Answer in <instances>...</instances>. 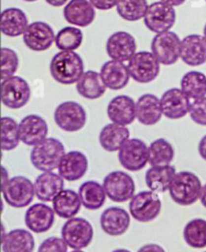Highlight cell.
Here are the masks:
<instances>
[{
	"mask_svg": "<svg viewBox=\"0 0 206 252\" xmlns=\"http://www.w3.org/2000/svg\"><path fill=\"white\" fill-rule=\"evenodd\" d=\"M106 50L111 60L122 63L129 62L136 54L137 42L131 33L117 32L108 38Z\"/></svg>",
	"mask_w": 206,
	"mask_h": 252,
	"instance_id": "cell-16",
	"label": "cell"
},
{
	"mask_svg": "<svg viewBox=\"0 0 206 252\" xmlns=\"http://www.w3.org/2000/svg\"><path fill=\"white\" fill-rule=\"evenodd\" d=\"M71 252H85V251H83V250H73Z\"/></svg>",
	"mask_w": 206,
	"mask_h": 252,
	"instance_id": "cell-53",
	"label": "cell"
},
{
	"mask_svg": "<svg viewBox=\"0 0 206 252\" xmlns=\"http://www.w3.org/2000/svg\"><path fill=\"white\" fill-rule=\"evenodd\" d=\"M82 205L79 193L71 189H64L53 201V208L57 216L63 219L73 218L80 212Z\"/></svg>",
	"mask_w": 206,
	"mask_h": 252,
	"instance_id": "cell-29",
	"label": "cell"
},
{
	"mask_svg": "<svg viewBox=\"0 0 206 252\" xmlns=\"http://www.w3.org/2000/svg\"><path fill=\"white\" fill-rule=\"evenodd\" d=\"M199 200L201 201V204L206 208V183L202 187V191H201V195H200Z\"/></svg>",
	"mask_w": 206,
	"mask_h": 252,
	"instance_id": "cell-49",
	"label": "cell"
},
{
	"mask_svg": "<svg viewBox=\"0 0 206 252\" xmlns=\"http://www.w3.org/2000/svg\"><path fill=\"white\" fill-rule=\"evenodd\" d=\"M35 196L42 202H53L65 188V179L60 174L43 172L34 181Z\"/></svg>",
	"mask_w": 206,
	"mask_h": 252,
	"instance_id": "cell-26",
	"label": "cell"
},
{
	"mask_svg": "<svg viewBox=\"0 0 206 252\" xmlns=\"http://www.w3.org/2000/svg\"><path fill=\"white\" fill-rule=\"evenodd\" d=\"M68 244L63 238L51 236L41 242L37 252H68Z\"/></svg>",
	"mask_w": 206,
	"mask_h": 252,
	"instance_id": "cell-42",
	"label": "cell"
},
{
	"mask_svg": "<svg viewBox=\"0 0 206 252\" xmlns=\"http://www.w3.org/2000/svg\"><path fill=\"white\" fill-rule=\"evenodd\" d=\"M112 252H132V251L128 250V249H125V248H119V249H116V250H114Z\"/></svg>",
	"mask_w": 206,
	"mask_h": 252,
	"instance_id": "cell-50",
	"label": "cell"
},
{
	"mask_svg": "<svg viewBox=\"0 0 206 252\" xmlns=\"http://www.w3.org/2000/svg\"><path fill=\"white\" fill-rule=\"evenodd\" d=\"M58 127L68 133L81 131L87 124V113L82 105L72 100L60 104L54 114Z\"/></svg>",
	"mask_w": 206,
	"mask_h": 252,
	"instance_id": "cell-7",
	"label": "cell"
},
{
	"mask_svg": "<svg viewBox=\"0 0 206 252\" xmlns=\"http://www.w3.org/2000/svg\"><path fill=\"white\" fill-rule=\"evenodd\" d=\"M174 156V147L164 138L153 141L149 146V164L151 167L170 165Z\"/></svg>",
	"mask_w": 206,
	"mask_h": 252,
	"instance_id": "cell-35",
	"label": "cell"
},
{
	"mask_svg": "<svg viewBox=\"0 0 206 252\" xmlns=\"http://www.w3.org/2000/svg\"><path fill=\"white\" fill-rule=\"evenodd\" d=\"M56 41V34L50 25L44 21H34L29 25L23 34V42L33 52H45Z\"/></svg>",
	"mask_w": 206,
	"mask_h": 252,
	"instance_id": "cell-14",
	"label": "cell"
},
{
	"mask_svg": "<svg viewBox=\"0 0 206 252\" xmlns=\"http://www.w3.org/2000/svg\"><path fill=\"white\" fill-rule=\"evenodd\" d=\"M89 169L87 156L81 151H69L63 157L58 168L59 174L69 182L78 181L86 175Z\"/></svg>",
	"mask_w": 206,
	"mask_h": 252,
	"instance_id": "cell-19",
	"label": "cell"
},
{
	"mask_svg": "<svg viewBox=\"0 0 206 252\" xmlns=\"http://www.w3.org/2000/svg\"><path fill=\"white\" fill-rule=\"evenodd\" d=\"M56 212L54 208L43 203H36L31 206L24 216L27 227L34 233L47 232L55 223Z\"/></svg>",
	"mask_w": 206,
	"mask_h": 252,
	"instance_id": "cell-18",
	"label": "cell"
},
{
	"mask_svg": "<svg viewBox=\"0 0 206 252\" xmlns=\"http://www.w3.org/2000/svg\"><path fill=\"white\" fill-rule=\"evenodd\" d=\"M23 1H27V2H35L37 0H23Z\"/></svg>",
	"mask_w": 206,
	"mask_h": 252,
	"instance_id": "cell-52",
	"label": "cell"
},
{
	"mask_svg": "<svg viewBox=\"0 0 206 252\" xmlns=\"http://www.w3.org/2000/svg\"><path fill=\"white\" fill-rule=\"evenodd\" d=\"M160 98L153 94L141 95L136 102V119L147 127L158 124L162 119Z\"/></svg>",
	"mask_w": 206,
	"mask_h": 252,
	"instance_id": "cell-23",
	"label": "cell"
},
{
	"mask_svg": "<svg viewBox=\"0 0 206 252\" xmlns=\"http://www.w3.org/2000/svg\"><path fill=\"white\" fill-rule=\"evenodd\" d=\"M76 91L87 99H97L105 94L107 87L103 82L101 73L95 70L85 71L82 78L76 83Z\"/></svg>",
	"mask_w": 206,
	"mask_h": 252,
	"instance_id": "cell-31",
	"label": "cell"
},
{
	"mask_svg": "<svg viewBox=\"0 0 206 252\" xmlns=\"http://www.w3.org/2000/svg\"><path fill=\"white\" fill-rule=\"evenodd\" d=\"M83 206L88 210H98L106 203L107 193L104 186L97 181L84 182L79 188Z\"/></svg>",
	"mask_w": 206,
	"mask_h": 252,
	"instance_id": "cell-32",
	"label": "cell"
},
{
	"mask_svg": "<svg viewBox=\"0 0 206 252\" xmlns=\"http://www.w3.org/2000/svg\"><path fill=\"white\" fill-rule=\"evenodd\" d=\"M160 1H162V2H164V3H167V4H169V5L173 6V7H175V6L182 5L183 3H185L186 0H160Z\"/></svg>",
	"mask_w": 206,
	"mask_h": 252,
	"instance_id": "cell-47",
	"label": "cell"
},
{
	"mask_svg": "<svg viewBox=\"0 0 206 252\" xmlns=\"http://www.w3.org/2000/svg\"><path fill=\"white\" fill-rule=\"evenodd\" d=\"M3 252H34L35 241L33 234L25 229H13L1 240Z\"/></svg>",
	"mask_w": 206,
	"mask_h": 252,
	"instance_id": "cell-33",
	"label": "cell"
},
{
	"mask_svg": "<svg viewBox=\"0 0 206 252\" xmlns=\"http://www.w3.org/2000/svg\"><path fill=\"white\" fill-rule=\"evenodd\" d=\"M175 22V8L162 1H156L150 4L144 17L146 28L156 34L170 32Z\"/></svg>",
	"mask_w": 206,
	"mask_h": 252,
	"instance_id": "cell-13",
	"label": "cell"
},
{
	"mask_svg": "<svg viewBox=\"0 0 206 252\" xmlns=\"http://www.w3.org/2000/svg\"><path fill=\"white\" fill-rule=\"evenodd\" d=\"M29 25L27 14L20 8H6L1 13L0 29H1V32L8 37L23 35Z\"/></svg>",
	"mask_w": 206,
	"mask_h": 252,
	"instance_id": "cell-27",
	"label": "cell"
},
{
	"mask_svg": "<svg viewBox=\"0 0 206 252\" xmlns=\"http://www.w3.org/2000/svg\"><path fill=\"white\" fill-rule=\"evenodd\" d=\"M65 155L66 148L60 140L46 138L39 144L34 146L31 152V162L40 172H53L59 168Z\"/></svg>",
	"mask_w": 206,
	"mask_h": 252,
	"instance_id": "cell-3",
	"label": "cell"
},
{
	"mask_svg": "<svg viewBox=\"0 0 206 252\" xmlns=\"http://www.w3.org/2000/svg\"><path fill=\"white\" fill-rule=\"evenodd\" d=\"M3 200L12 208H24L31 205L35 195L34 184L24 176H15L1 186Z\"/></svg>",
	"mask_w": 206,
	"mask_h": 252,
	"instance_id": "cell-4",
	"label": "cell"
},
{
	"mask_svg": "<svg viewBox=\"0 0 206 252\" xmlns=\"http://www.w3.org/2000/svg\"><path fill=\"white\" fill-rule=\"evenodd\" d=\"M181 42L177 33L167 32L156 34L151 41V53L163 65H172L181 55Z\"/></svg>",
	"mask_w": 206,
	"mask_h": 252,
	"instance_id": "cell-8",
	"label": "cell"
},
{
	"mask_svg": "<svg viewBox=\"0 0 206 252\" xmlns=\"http://www.w3.org/2000/svg\"><path fill=\"white\" fill-rule=\"evenodd\" d=\"M180 87L190 99L202 98L206 96V75L197 70L188 71L182 77Z\"/></svg>",
	"mask_w": 206,
	"mask_h": 252,
	"instance_id": "cell-34",
	"label": "cell"
},
{
	"mask_svg": "<svg viewBox=\"0 0 206 252\" xmlns=\"http://www.w3.org/2000/svg\"><path fill=\"white\" fill-rule=\"evenodd\" d=\"M69 0H45V2L47 4H49L50 6H54V7H61L64 6Z\"/></svg>",
	"mask_w": 206,
	"mask_h": 252,
	"instance_id": "cell-46",
	"label": "cell"
},
{
	"mask_svg": "<svg viewBox=\"0 0 206 252\" xmlns=\"http://www.w3.org/2000/svg\"><path fill=\"white\" fill-rule=\"evenodd\" d=\"M1 186H3L8 180H9V174H8V171L6 170V168L4 166L1 167Z\"/></svg>",
	"mask_w": 206,
	"mask_h": 252,
	"instance_id": "cell-48",
	"label": "cell"
},
{
	"mask_svg": "<svg viewBox=\"0 0 206 252\" xmlns=\"http://www.w3.org/2000/svg\"><path fill=\"white\" fill-rule=\"evenodd\" d=\"M20 142L19 124L10 117H3L1 119L2 151H12L18 147Z\"/></svg>",
	"mask_w": 206,
	"mask_h": 252,
	"instance_id": "cell-39",
	"label": "cell"
},
{
	"mask_svg": "<svg viewBox=\"0 0 206 252\" xmlns=\"http://www.w3.org/2000/svg\"><path fill=\"white\" fill-rule=\"evenodd\" d=\"M137 252H166V251L159 244L149 243V244H145L142 247H140Z\"/></svg>",
	"mask_w": 206,
	"mask_h": 252,
	"instance_id": "cell-44",
	"label": "cell"
},
{
	"mask_svg": "<svg viewBox=\"0 0 206 252\" xmlns=\"http://www.w3.org/2000/svg\"><path fill=\"white\" fill-rule=\"evenodd\" d=\"M107 114L112 123L131 125L136 120V102L129 95H117L110 100Z\"/></svg>",
	"mask_w": 206,
	"mask_h": 252,
	"instance_id": "cell-21",
	"label": "cell"
},
{
	"mask_svg": "<svg viewBox=\"0 0 206 252\" xmlns=\"http://www.w3.org/2000/svg\"><path fill=\"white\" fill-rule=\"evenodd\" d=\"M189 116L195 124L206 127V96L191 103Z\"/></svg>",
	"mask_w": 206,
	"mask_h": 252,
	"instance_id": "cell-41",
	"label": "cell"
},
{
	"mask_svg": "<svg viewBox=\"0 0 206 252\" xmlns=\"http://www.w3.org/2000/svg\"><path fill=\"white\" fill-rule=\"evenodd\" d=\"M162 209L158 194L153 191H141L134 195L129 204L130 215L138 222L148 223L155 220Z\"/></svg>",
	"mask_w": 206,
	"mask_h": 252,
	"instance_id": "cell-5",
	"label": "cell"
},
{
	"mask_svg": "<svg viewBox=\"0 0 206 252\" xmlns=\"http://www.w3.org/2000/svg\"><path fill=\"white\" fill-rule=\"evenodd\" d=\"M180 59L190 66L206 63V38L200 34H189L182 39Z\"/></svg>",
	"mask_w": 206,
	"mask_h": 252,
	"instance_id": "cell-24",
	"label": "cell"
},
{
	"mask_svg": "<svg viewBox=\"0 0 206 252\" xmlns=\"http://www.w3.org/2000/svg\"><path fill=\"white\" fill-rule=\"evenodd\" d=\"M118 152L120 164L130 172L140 171L149 163V147L141 139L127 140Z\"/></svg>",
	"mask_w": 206,
	"mask_h": 252,
	"instance_id": "cell-9",
	"label": "cell"
},
{
	"mask_svg": "<svg viewBox=\"0 0 206 252\" xmlns=\"http://www.w3.org/2000/svg\"><path fill=\"white\" fill-rule=\"evenodd\" d=\"M84 40L83 32L73 27L62 29L56 35V46L61 52H74L78 49Z\"/></svg>",
	"mask_w": 206,
	"mask_h": 252,
	"instance_id": "cell-37",
	"label": "cell"
},
{
	"mask_svg": "<svg viewBox=\"0 0 206 252\" xmlns=\"http://www.w3.org/2000/svg\"><path fill=\"white\" fill-rule=\"evenodd\" d=\"M48 126L38 115H29L19 122L20 141L27 146H35L46 139Z\"/></svg>",
	"mask_w": 206,
	"mask_h": 252,
	"instance_id": "cell-17",
	"label": "cell"
},
{
	"mask_svg": "<svg viewBox=\"0 0 206 252\" xmlns=\"http://www.w3.org/2000/svg\"><path fill=\"white\" fill-rule=\"evenodd\" d=\"M163 116L169 120H180L189 114L190 98L181 89L172 88L167 90L160 98Z\"/></svg>",
	"mask_w": 206,
	"mask_h": 252,
	"instance_id": "cell-15",
	"label": "cell"
},
{
	"mask_svg": "<svg viewBox=\"0 0 206 252\" xmlns=\"http://www.w3.org/2000/svg\"><path fill=\"white\" fill-rule=\"evenodd\" d=\"M130 139V131L126 126L111 123L103 128L99 135V142L107 152L119 151L123 144Z\"/></svg>",
	"mask_w": 206,
	"mask_h": 252,
	"instance_id": "cell-28",
	"label": "cell"
},
{
	"mask_svg": "<svg viewBox=\"0 0 206 252\" xmlns=\"http://www.w3.org/2000/svg\"><path fill=\"white\" fill-rule=\"evenodd\" d=\"M148 7L147 0H120L117 12L124 20L134 22L145 17Z\"/></svg>",
	"mask_w": 206,
	"mask_h": 252,
	"instance_id": "cell-38",
	"label": "cell"
},
{
	"mask_svg": "<svg viewBox=\"0 0 206 252\" xmlns=\"http://www.w3.org/2000/svg\"><path fill=\"white\" fill-rule=\"evenodd\" d=\"M204 252H206V251H204Z\"/></svg>",
	"mask_w": 206,
	"mask_h": 252,
	"instance_id": "cell-54",
	"label": "cell"
},
{
	"mask_svg": "<svg viewBox=\"0 0 206 252\" xmlns=\"http://www.w3.org/2000/svg\"><path fill=\"white\" fill-rule=\"evenodd\" d=\"M203 36L206 38V23L204 25V29H203Z\"/></svg>",
	"mask_w": 206,
	"mask_h": 252,
	"instance_id": "cell-51",
	"label": "cell"
},
{
	"mask_svg": "<svg viewBox=\"0 0 206 252\" xmlns=\"http://www.w3.org/2000/svg\"><path fill=\"white\" fill-rule=\"evenodd\" d=\"M131 217L121 207L113 206L107 208L100 217L101 227L110 236H121L130 227Z\"/></svg>",
	"mask_w": 206,
	"mask_h": 252,
	"instance_id": "cell-20",
	"label": "cell"
},
{
	"mask_svg": "<svg viewBox=\"0 0 206 252\" xmlns=\"http://www.w3.org/2000/svg\"><path fill=\"white\" fill-rule=\"evenodd\" d=\"M19 67V58L13 49L1 48V80L13 77Z\"/></svg>",
	"mask_w": 206,
	"mask_h": 252,
	"instance_id": "cell-40",
	"label": "cell"
},
{
	"mask_svg": "<svg viewBox=\"0 0 206 252\" xmlns=\"http://www.w3.org/2000/svg\"><path fill=\"white\" fill-rule=\"evenodd\" d=\"M62 238L71 249L83 250L93 241V225L82 217L70 218L63 226Z\"/></svg>",
	"mask_w": 206,
	"mask_h": 252,
	"instance_id": "cell-6",
	"label": "cell"
},
{
	"mask_svg": "<svg viewBox=\"0 0 206 252\" xmlns=\"http://www.w3.org/2000/svg\"><path fill=\"white\" fill-rule=\"evenodd\" d=\"M64 17L69 24L87 28L96 18V10L90 0H70L64 8Z\"/></svg>",
	"mask_w": 206,
	"mask_h": 252,
	"instance_id": "cell-22",
	"label": "cell"
},
{
	"mask_svg": "<svg viewBox=\"0 0 206 252\" xmlns=\"http://www.w3.org/2000/svg\"><path fill=\"white\" fill-rule=\"evenodd\" d=\"M103 186L107 196L114 202L124 203L135 195V182L130 175L124 171H114L104 178Z\"/></svg>",
	"mask_w": 206,
	"mask_h": 252,
	"instance_id": "cell-12",
	"label": "cell"
},
{
	"mask_svg": "<svg viewBox=\"0 0 206 252\" xmlns=\"http://www.w3.org/2000/svg\"><path fill=\"white\" fill-rule=\"evenodd\" d=\"M160 63L150 52H138L129 61L128 68L131 79L139 84L155 81L160 73Z\"/></svg>",
	"mask_w": 206,
	"mask_h": 252,
	"instance_id": "cell-11",
	"label": "cell"
},
{
	"mask_svg": "<svg viewBox=\"0 0 206 252\" xmlns=\"http://www.w3.org/2000/svg\"><path fill=\"white\" fill-rule=\"evenodd\" d=\"M198 153H199V156L204 161H206V135L203 136L201 138V140L199 141V144H198Z\"/></svg>",
	"mask_w": 206,
	"mask_h": 252,
	"instance_id": "cell-45",
	"label": "cell"
},
{
	"mask_svg": "<svg viewBox=\"0 0 206 252\" xmlns=\"http://www.w3.org/2000/svg\"><path fill=\"white\" fill-rule=\"evenodd\" d=\"M205 1H206V0H205Z\"/></svg>",
	"mask_w": 206,
	"mask_h": 252,
	"instance_id": "cell-55",
	"label": "cell"
},
{
	"mask_svg": "<svg viewBox=\"0 0 206 252\" xmlns=\"http://www.w3.org/2000/svg\"><path fill=\"white\" fill-rule=\"evenodd\" d=\"M101 77L106 87L113 91H120L127 87L131 79L128 66L118 61L110 60L101 67Z\"/></svg>",
	"mask_w": 206,
	"mask_h": 252,
	"instance_id": "cell-25",
	"label": "cell"
},
{
	"mask_svg": "<svg viewBox=\"0 0 206 252\" xmlns=\"http://www.w3.org/2000/svg\"><path fill=\"white\" fill-rule=\"evenodd\" d=\"M93 6L99 10H110L117 7L120 0H90Z\"/></svg>",
	"mask_w": 206,
	"mask_h": 252,
	"instance_id": "cell-43",
	"label": "cell"
},
{
	"mask_svg": "<svg viewBox=\"0 0 206 252\" xmlns=\"http://www.w3.org/2000/svg\"><path fill=\"white\" fill-rule=\"evenodd\" d=\"M176 174L174 166H155L147 170L145 182L148 188L155 193H165L169 190L170 184Z\"/></svg>",
	"mask_w": 206,
	"mask_h": 252,
	"instance_id": "cell-30",
	"label": "cell"
},
{
	"mask_svg": "<svg viewBox=\"0 0 206 252\" xmlns=\"http://www.w3.org/2000/svg\"><path fill=\"white\" fill-rule=\"evenodd\" d=\"M32 96L29 83L18 75H13L1 82L2 104L11 110H18L27 106Z\"/></svg>",
	"mask_w": 206,
	"mask_h": 252,
	"instance_id": "cell-10",
	"label": "cell"
},
{
	"mask_svg": "<svg viewBox=\"0 0 206 252\" xmlns=\"http://www.w3.org/2000/svg\"><path fill=\"white\" fill-rule=\"evenodd\" d=\"M202 184L198 176L189 171L175 174L169 187V194L174 202L180 206H190L200 199Z\"/></svg>",
	"mask_w": 206,
	"mask_h": 252,
	"instance_id": "cell-2",
	"label": "cell"
},
{
	"mask_svg": "<svg viewBox=\"0 0 206 252\" xmlns=\"http://www.w3.org/2000/svg\"><path fill=\"white\" fill-rule=\"evenodd\" d=\"M85 70L83 59L75 52H60L49 63V72L53 79L61 85L76 84Z\"/></svg>",
	"mask_w": 206,
	"mask_h": 252,
	"instance_id": "cell-1",
	"label": "cell"
},
{
	"mask_svg": "<svg viewBox=\"0 0 206 252\" xmlns=\"http://www.w3.org/2000/svg\"><path fill=\"white\" fill-rule=\"evenodd\" d=\"M183 238L186 244L192 248L206 247V220L202 218L190 220L184 227Z\"/></svg>",
	"mask_w": 206,
	"mask_h": 252,
	"instance_id": "cell-36",
	"label": "cell"
}]
</instances>
